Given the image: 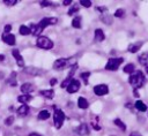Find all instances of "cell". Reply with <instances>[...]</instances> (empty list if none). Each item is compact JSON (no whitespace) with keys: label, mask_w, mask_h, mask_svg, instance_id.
<instances>
[{"label":"cell","mask_w":148,"mask_h":136,"mask_svg":"<svg viewBox=\"0 0 148 136\" xmlns=\"http://www.w3.org/2000/svg\"><path fill=\"white\" fill-rule=\"evenodd\" d=\"M124 14H125V12H124V9H121V8H119V9H117L116 12H114V16L116 17H123L124 16Z\"/></svg>","instance_id":"obj_30"},{"label":"cell","mask_w":148,"mask_h":136,"mask_svg":"<svg viewBox=\"0 0 148 136\" xmlns=\"http://www.w3.org/2000/svg\"><path fill=\"white\" fill-rule=\"evenodd\" d=\"M138 61L143 65V66H148V52H143L138 56Z\"/></svg>","instance_id":"obj_15"},{"label":"cell","mask_w":148,"mask_h":136,"mask_svg":"<svg viewBox=\"0 0 148 136\" xmlns=\"http://www.w3.org/2000/svg\"><path fill=\"white\" fill-rule=\"evenodd\" d=\"M51 5H52V2L49 1V0H43V1H40V6H42V7H47V6H51Z\"/></svg>","instance_id":"obj_35"},{"label":"cell","mask_w":148,"mask_h":136,"mask_svg":"<svg viewBox=\"0 0 148 136\" xmlns=\"http://www.w3.org/2000/svg\"><path fill=\"white\" fill-rule=\"evenodd\" d=\"M35 90V86L31 83H23L21 85V92H23V95H30V92H32Z\"/></svg>","instance_id":"obj_10"},{"label":"cell","mask_w":148,"mask_h":136,"mask_svg":"<svg viewBox=\"0 0 148 136\" xmlns=\"http://www.w3.org/2000/svg\"><path fill=\"white\" fill-rule=\"evenodd\" d=\"M3 59H5V56H3V54H0V60H1V61H2V60H3Z\"/></svg>","instance_id":"obj_43"},{"label":"cell","mask_w":148,"mask_h":136,"mask_svg":"<svg viewBox=\"0 0 148 136\" xmlns=\"http://www.w3.org/2000/svg\"><path fill=\"white\" fill-rule=\"evenodd\" d=\"M147 111H148V109H147Z\"/></svg>","instance_id":"obj_46"},{"label":"cell","mask_w":148,"mask_h":136,"mask_svg":"<svg viewBox=\"0 0 148 136\" xmlns=\"http://www.w3.org/2000/svg\"><path fill=\"white\" fill-rule=\"evenodd\" d=\"M80 3H81L83 7H87V8H89V7L91 6V1H89V0H81Z\"/></svg>","instance_id":"obj_32"},{"label":"cell","mask_w":148,"mask_h":136,"mask_svg":"<svg viewBox=\"0 0 148 136\" xmlns=\"http://www.w3.org/2000/svg\"><path fill=\"white\" fill-rule=\"evenodd\" d=\"M62 3H64V6H68V5L72 3V0H66V1H64Z\"/></svg>","instance_id":"obj_39"},{"label":"cell","mask_w":148,"mask_h":136,"mask_svg":"<svg viewBox=\"0 0 148 136\" xmlns=\"http://www.w3.org/2000/svg\"><path fill=\"white\" fill-rule=\"evenodd\" d=\"M77 106H79L80 108H82V109H86V108H88L89 103H88V100H87L86 98L80 97V98L77 99Z\"/></svg>","instance_id":"obj_18"},{"label":"cell","mask_w":148,"mask_h":136,"mask_svg":"<svg viewBox=\"0 0 148 136\" xmlns=\"http://www.w3.org/2000/svg\"><path fill=\"white\" fill-rule=\"evenodd\" d=\"M10 30H12V25L10 24H6L5 25V33H10Z\"/></svg>","instance_id":"obj_36"},{"label":"cell","mask_w":148,"mask_h":136,"mask_svg":"<svg viewBox=\"0 0 148 136\" xmlns=\"http://www.w3.org/2000/svg\"><path fill=\"white\" fill-rule=\"evenodd\" d=\"M133 95H134L135 97H138V96H139V93H138V90H133Z\"/></svg>","instance_id":"obj_42"},{"label":"cell","mask_w":148,"mask_h":136,"mask_svg":"<svg viewBox=\"0 0 148 136\" xmlns=\"http://www.w3.org/2000/svg\"><path fill=\"white\" fill-rule=\"evenodd\" d=\"M24 73H27L29 75H32V76H36V75H39L38 74L39 73V69H37L35 67H28V68L24 69Z\"/></svg>","instance_id":"obj_22"},{"label":"cell","mask_w":148,"mask_h":136,"mask_svg":"<svg viewBox=\"0 0 148 136\" xmlns=\"http://www.w3.org/2000/svg\"><path fill=\"white\" fill-rule=\"evenodd\" d=\"M13 122H14V116H8L5 120V124L6 126H10V124H13Z\"/></svg>","instance_id":"obj_33"},{"label":"cell","mask_w":148,"mask_h":136,"mask_svg":"<svg viewBox=\"0 0 148 136\" xmlns=\"http://www.w3.org/2000/svg\"><path fill=\"white\" fill-rule=\"evenodd\" d=\"M77 10H79V7H77L76 5H74V6H73V7H71V9L68 10V15H71V16H72V15H73L74 13H76Z\"/></svg>","instance_id":"obj_31"},{"label":"cell","mask_w":148,"mask_h":136,"mask_svg":"<svg viewBox=\"0 0 148 136\" xmlns=\"http://www.w3.org/2000/svg\"><path fill=\"white\" fill-rule=\"evenodd\" d=\"M141 45H142V41H138V43L131 44V45L128 46V52H131V53H136V52L141 48Z\"/></svg>","instance_id":"obj_16"},{"label":"cell","mask_w":148,"mask_h":136,"mask_svg":"<svg viewBox=\"0 0 148 136\" xmlns=\"http://www.w3.org/2000/svg\"><path fill=\"white\" fill-rule=\"evenodd\" d=\"M29 111H30V108H29V106L28 105H22V106H20L18 108H17V115H20V116H25L28 113H29Z\"/></svg>","instance_id":"obj_13"},{"label":"cell","mask_w":148,"mask_h":136,"mask_svg":"<svg viewBox=\"0 0 148 136\" xmlns=\"http://www.w3.org/2000/svg\"><path fill=\"white\" fill-rule=\"evenodd\" d=\"M2 40H3L6 44H8V45H15V43H16L15 36L12 35V33H5V35L2 36Z\"/></svg>","instance_id":"obj_11"},{"label":"cell","mask_w":148,"mask_h":136,"mask_svg":"<svg viewBox=\"0 0 148 136\" xmlns=\"http://www.w3.org/2000/svg\"><path fill=\"white\" fill-rule=\"evenodd\" d=\"M72 27L75 29H80L81 28V17L80 16H75L72 20Z\"/></svg>","instance_id":"obj_23"},{"label":"cell","mask_w":148,"mask_h":136,"mask_svg":"<svg viewBox=\"0 0 148 136\" xmlns=\"http://www.w3.org/2000/svg\"><path fill=\"white\" fill-rule=\"evenodd\" d=\"M124 59L123 58H111L108 60L106 65H105V69L106 70H117L119 68V66L123 63Z\"/></svg>","instance_id":"obj_5"},{"label":"cell","mask_w":148,"mask_h":136,"mask_svg":"<svg viewBox=\"0 0 148 136\" xmlns=\"http://www.w3.org/2000/svg\"><path fill=\"white\" fill-rule=\"evenodd\" d=\"M145 70H146V74H148V66H145Z\"/></svg>","instance_id":"obj_44"},{"label":"cell","mask_w":148,"mask_h":136,"mask_svg":"<svg viewBox=\"0 0 148 136\" xmlns=\"http://www.w3.org/2000/svg\"><path fill=\"white\" fill-rule=\"evenodd\" d=\"M79 89H80V82L77 80H74V78L71 81V83L66 88V90H67L68 93H74V92L79 91Z\"/></svg>","instance_id":"obj_8"},{"label":"cell","mask_w":148,"mask_h":136,"mask_svg":"<svg viewBox=\"0 0 148 136\" xmlns=\"http://www.w3.org/2000/svg\"><path fill=\"white\" fill-rule=\"evenodd\" d=\"M76 133L81 136H84V135H88L89 134V128L86 123H81L77 128H76Z\"/></svg>","instance_id":"obj_12"},{"label":"cell","mask_w":148,"mask_h":136,"mask_svg":"<svg viewBox=\"0 0 148 136\" xmlns=\"http://www.w3.org/2000/svg\"><path fill=\"white\" fill-rule=\"evenodd\" d=\"M31 99H32V97H31L30 95H21V96L17 97V101L22 103L23 105H25L27 103H29Z\"/></svg>","instance_id":"obj_19"},{"label":"cell","mask_w":148,"mask_h":136,"mask_svg":"<svg viewBox=\"0 0 148 136\" xmlns=\"http://www.w3.org/2000/svg\"><path fill=\"white\" fill-rule=\"evenodd\" d=\"M12 54H13L14 59L16 60L17 66H18V67H24V60H23V58H22V55H21L20 51H18L17 48H14V50L12 51Z\"/></svg>","instance_id":"obj_9"},{"label":"cell","mask_w":148,"mask_h":136,"mask_svg":"<svg viewBox=\"0 0 148 136\" xmlns=\"http://www.w3.org/2000/svg\"><path fill=\"white\" fill-rule=\"evenodd\" d=\"M130 136H141V135H140L139 133H132V134H131Z\"/></svg>","instance_id":"obj_41"},{"label":"cell","mask_w":148,"mask_h":136,"mask_svg":"<svg viewBox=\"0 0 148 136\" xmlns=\"http://www.w3.org/2000/svg\"><path fill=\"white\" fill-rule=\"evenodd\" d=\"M65 121V114L61 109H56L53 113V123L57 129H60Z\"/></svg>","instance_id":"obj_6"},{"label":"cell","mask_w":148,"mask_h":136,"mask_svg":"<svg viewBox=\"0 0 148 136\" xmlns=\"http://www.w3.org/2000/svg\"><path fill=\"white\" fill-rule=\"evenodd\" d=\"M36 45L43 50H51L53 47V41L46 36H39L36 40Z\"/></svg>","instance_id":"obj_4"},{"label":"cell","mask_w":148,"mask_h":136,"mask_svg":"<svg viewBox=\"0 0 148 136\" xmlns=\"http://www.w3.org/2000/svg\"><path fill=\"white\" fill-rule=\"evenodd\" d=\"M58 22V20H57V17H44V18H42L37 24H32L31 25V33L34 35V36H38L39 37V35H40V32L47 27V25H51V24H56Z\"/></svg>","instance_id":"obj_1"},{"label":"cell","mask_w":148,"mask_h":136,"mask_svg":"<svg viewBox=\"0 0 148 136\" xmlns=\"http://www.w3.org/2000/svg\"><path fill=\"white\" fill-rule=\"evenodd\" d=\"M89 76H90V73H88V71H87V73H82V74H81V78L83 80V82H84V84H86V85L88 84V78H89Z\"/></svg>","instance_id":"obj_29"},{"label":"cell","mask_w":148,"mask_h":136,"mask_svg":"<svg viewBox=\"0 0 148 136\" xmlns=\"http://www.w3.org/2000/svg\"><path fill=\"white\" fill-rule=\"evenodd\" d=\"M18 32H20V35L25 36V35L31 33V29H30V27H27V25H21V27H20V29H18Z\"/></svg>","instance_id":"obj_21"},{"label":"cell","mask_w":148,"mask_h":136,"mask_svg":"<svg viewBox=\"0 0 148 136\" xmlns=\"http://www.w3.org/2000/svg\"><path fill=\"white\" fill-rule=\"evenodd\" d=\"M94 92L96 96H105L109 93V88L106 84H98L94 86Z\"/></svg>","instance_id":"obj_7"},{"label":"cell","mask_w":148,"mask_h":136,"mask_svg":"<svg viewBox=\"0 0 148 136\" xmlns=\"http://www.w3.org/2000/svg\"><path fill=\"white\" fill-rule=\"evenodd\" d=\"M7 83H8V84H10V85H13V86H15V85H16L17 81H16V73H15V71H13V73L10 74L9 78L7 80Z\"/></svg>","instance_id":"obj_25"},{"label":"cell","mask_w":148,"mask_h":136,"mask_svg":"<svg viewBox=\"0 0 148 136\" xmlns=\"http://www.w3.org/2000/svg\"><path fill=\"white\" fill-rule=\"evenodd\" d=\"M3 77V73L2 71H0V78H2Z\"/></svg>","instance_id":"obj_45"},{"label":"cell","mask_w":148,"mask_h":136,"mask_svg":"<svg viewBox=\"0 0 148 136\" xmlns=\"http://www.w3.org/2000/svg\"><path fill=\"white\" fill-rule=\"evenodd\" d=\"M134 107H135L139 112H146V111L148 109L147 105H146L143 101H141V100H136L135 104H134Z\"/></svg>","instance_id":"obj_14"},{"label":"cell","mask_w":148,"mask_h":136,"mask_svg":"<svg viewBox=\"0 0 148 136\" xmlns=\"http://www.w3.org/2000/svg\"><path fill=\"white\" fill-rule=\"evenodd\" d=\"M105 39V35L102 31V29H96L95 30V40L96 41H103Z\"/></svg>","instance_id":"obj_17"},{"label":"cell","mask_w":148,"mask_h":136,"mask_svg":"<svg viewBox=\"0 0 148 136\" xmlns=\"http://www.w3.org/2000/svg\"><path fill=\"white\" fill-rule=\"evenodd\" d=\"M113 123H114L117 127H119L123 131H125V130H126V124H125L120 119H114V120H113Z\"/></svg>","instance_id":"obj_27"},{"label":"cell","mask_w":148,"mask_h":136,"mask_svg":"<svg viewBox=\"0 0 148 136\" xmlns=\"http://www.w3.org/2000/svg\"><path fill=\"white\" fill-rule=\"evenodd\" d=\"M134 70H135V67L133 63H128L124 67V73H126V74H133Z\"/></svg>","instance_id":"obj_26"},{"label":"cell","mask_w":148,"mask_h":136,"mask_svg":"<svg viewBox=\"0 0 148 136\" xmlns=\"http://www.w3.org/2000/svg\"><path fill=\"white\" fill-rule=\"evenodd\" d=\"M96 9H97L98 12L103 13V12H106V9H108V8H106L105 6H102V7H101V6H98V7H96Z\"/></svg>","instance_id":"obj_37"},{"label":"cell","mask_w":148,"mask_h":136,"mask_svg":"<svg viewBox=\"0 0 148 136\" xmlns=\"http://www.w3.org/2000/svg\"><path fill=\"white\" fill-rule=\"evenodd\" d=\"M29 136H42L40 134H37V133H30Z\"/></svg>","instance_id":"obj_40"},{"label":"cell","mask_w":148,"mask_h":136,"mask_svg":"<svg viewBox=\"0 0 148 136\" xmlns=\"http://www.w3.org/2000/svg\"><path fill=\"white\" fill-rule=\"evenodd\" d=\"M50 118V112L47 109H42L39 113H38V119L39 120H46Z\"/></svg>","instance_id":"obj_24"},{"label":"cell","mask_w":148,"mask_h":136,"mask_svg":"<svg viewBox=\"0 0 148 136\" xmlns=\"http://www.w3.org/2000/svg\"><path fill=\"white\" fill-rule=\"evenodd\" d=\"M128 82L133 86L134 90H138V89L143 86V84L146 82V78H145V75L141 70H136L133 74H131V76L128 78Z\"/></svg>","instance_id":"obj_2"},{"label":"cell","mask_w":148,"mask_h":136,"mask_svg":"<svg viewBox=\"0 0 148 136\" xmlns=\"http://www.w3.org/2000/svg\"><path fill=\"white\" fill-rule=\"evenodd\" d=\"M101 20H102V22H104V23H106V24H111V23H112V18H111V16H109V15H103Z\"/></svg>","instance_id":"obj_28"},{"label":"cell","mask_w":148,"mask_h":136,"mask_svg":"<svg viewBox=\"0 0 148 136\" xmlns=\"http://www.w3.org/2000/svg\"><path fill=\"white\" fill-rule=\"evenodd\" d=\"M74 65H76L74 58H69V59L60 58L53 62V68L57 70H61V69H65L67 66H74Z\"/></svg>","instance_id":"obj_3"},{"label":"cell","mask_w":148,"mask_h":136,"mask_svg":"<svg viewBox=\"0 0 148 136\" xmlns=\"http://www.w3.org/2000/svg\"><path fill=\"white\" fill-rule=\"evenodd\" d=\"M57 82H58V81H57V78H51V80H50V85H52V86H53V85H56V84H57Z\"/></svg>","instance_id":"obj_38"},{"label":"cell","mask_w":148,"mask_h":136,"mask_svg":"<svg viewBox=\"0 0 148 136\" xmlns=\"http://www.w3.org/2000/svg\"><path fill=\"white\" fill-rule=\"evenodd\" d=\"M3 2H5V5H7V6H14V5L17 3V0H5Z\"/></svg>","instance_id":"obj_34"},{"label":"cell","mask_w":148,"mask_h":136,"mask_svg":"<svg viewBox=\"0 0 148 136\" xmlns=\"http://www.w3.org/2000/svg\"><path fill=\"white\" fill-rule=\"evenodd\" d=\"M39 93H40L43 97L47 98V99H52V98L54 97V91H53L52 89H50V90H42Z\"/></svg>","instance_id":"obj_20"}]
</instances>
